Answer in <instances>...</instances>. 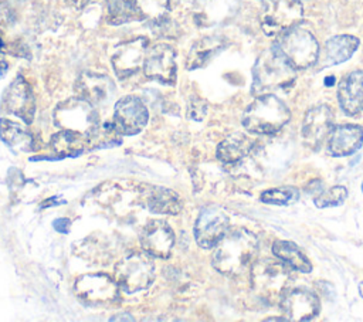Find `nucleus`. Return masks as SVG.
<instances>
[{
  "mask_svg": "<svg viewBox=\"0 0 363 322\" xmlns=\"http://www.w3.org/2000/svg\"><path fill=\"white\" fill-rule=\"evenodd\" d=\"M225 45V41L221 37H204L199 40L190 50L187 58V67L190 70L203 67L210 58H213L218 51Z\"/></svg>",
  "mask_w": 363,
  "mask_h": 322,
  "instance_id": "nucleus-27",
  "label": "nucleus"
},
{
  "mask_svg": "<svg viewBox=\"0 0 363 322\" xmlns=\"http://www.w3.org/2000/svg\"><path fill=\"white\" fill-rule=\"evenodd\" d=\"M359 47V40L353 35L342 34L330 37L325 43V60L329 65L347 61Z\"/></svg>",
  "mask_w": 363,
  "mask_h": 322,
  "instance_id": "nucleus-24",
  "label": "nucleus"
},
{
  "mask_svg": "<svg viewBox=\"0 0 363 322\" xmlns=\"http://www.w3.org/2000/svg\"><path fill=\"white\" fill-rule=\"evenodd\" d=\"M140 245L152 257L167 258L174 245V234L166 221H149L140 231Z\"/></svg>",
  "mask_w": 363,
  "mask_h": 322,
  "instance_id": "nucleus-15",
  "label": "nucleus"
},
{
  "mask_svg": "<svg viewBox=\"0 0 363 322\" xmlns=\"http://www.w3.org/2000/svg\"><path fill=\"white\" fill-rule=\"evenodd\" d=\"M254 148V140L245 133H233L217 148V157L224 163H235L244 159Z\"/></svg>",
  "mask_w": 363,
  "mask_h": 322,
  "instance_id": "nucleus-22",
  "label": "nucleus"
},
{
  "mask_svg": "<svg viewBox=\"0 0 363 322\" xmlns=\"http://www.w3.org/2000/svg\"><path fill=\"white\" fill-rule=\"evenodd\" d=\"M303 17L301 0H262L261 28L267 35H278L298 26Z\"/></svg>",
  "mask_w": 363,
  "mask_h": 322,
  "instance_id": "nucleus-7",
  "label": "nucleus"
},
{
  "mask_svg": "<svg viewBox=\"0 0 363 322\" xmlns=\"http://www.w3.org/2000/svg\"><path fill=\"white\" fill-rule=\"evenodd\" d=\"M228 230V217L218 206H206L194 224V237L201 248H213Z\"/></svg>",
  "mask_w": 363,
  "mask_h": 322,
  "instance_id": "nucleus-10",
  "label": "nucleus"
},
{
  "mask_svg": "<svg viewBox=\"0 0 363 322\" xmlns=\"http://www.w3.org/2000/svg\"><path fill=\"white\" fill-rule=\"evenodd\" d=\"M0 136L3 142L16 152L33 150V135L18 122L10 119H0Z\"/></svg>",
  "mask_w": 363,
  "mask_h": 322,
  "instance_id": "nucleus-23",
  "label": "nucleus"
},
{
  "mask_svg": "<svg viewBox=\"0 0 363 322\" xmlns=\"http://www.w3.org/2000/svg\"><path fill=\"white\" fill-rule=\"evenodd\" d=\"M333 115L329 106L318 105L311 108L303 118L302 138L305 145L312 149L319 148L322 140L330 133Z\"/></svg>",
  "mask_w": 363,
  "mask_h": 322,
  "instance_id": "nucleus-18",
  "label": "nucleus"
},
{
  "mask_svg": "<svg viewBox=\"0 0 363 322\" xmlns=\"http://www.w3.org/2000/svg\"><path fill=\"white\" fill-rule=\"evenodd\" d=\"M74 88H75L77 96L85 99L94 106H101L108 104L115 94V85L112 79L106 75L95 74V72L81 74Z\"/></svg>",
  "mask_w": 363,
  "mask_h": 322,
  "instance_id": "nucleus-16",
  "label": "nucleus"
},
{
  "mask_svg": "<svg viewBox=\"0 0 363 322\" xmlns=\"http://www.w3.org/2000/svg\"><path fill=\"white\" fill-rule=\"evenodd\" d=\"M89 0H67V3L74 9H82Z\"/></svg>",
  "mask_w": 363,
  "mask_h": 322,
  "instance_id": "nucleus-36",
  "label": "nucleus"
},
{
  "mask_svg": "<svg viewBox=\"0 0 363 322\" xmlns=\"http://www.w3.org/2000/svg\"><path fill=\"white\" fill-rule=\"evenodd\" d=\"M275 47L295 70L313 65L319 55V44L313 34L298 26L281 34Z\"/></svg>",
  "mask_w": 363,
  "mask_h": 322,
  "instance_id": "nucleus-5",
  "label": "nucleus"
},
{
  "mask_svg": "<svg viewBox=\"0 0 363 322\" xmlns=\"http://www.w3.org/2000/svg\"><path fill=\"white\" fill-rule=\"evenodd\" d=\"M207 104L199 96H191L187 105V115L194 121H201L206 116Z\"/></svg>",
  "mask_w": 363,
  "mask_h": 322,
  "instance_id": "nucleus-33",
  "label": "nucleus"
},
{
  "mask_svg": "<svg viewBox=\"0 0 363 322\" xmlns=\"http://www.w3.org/2000/svg\"><path fill=\"white\" fill-rule=\"evenodd\" d=\"M281 308L288 321H311L319 313V299L309 289L295 288L284 295Z\"/></svg>",
  "mask_w": 363,
  "mask_h": 322,
  "instance_id": "nucleus-17",
  "label": "nucleus"
},
{
  "mask_svg": "<svg viewBox=\"0 0 363 322\" xmlns=\"http://www.w3.org/2000/svg\"><path fill=\"white\" fill-rule=\"evenodd\" d=\"M143 72L150 79H156L162 84H173L177 74L176 51L169 44L153 45L147 50Z\"/></svg>",
  "mask_w": 363,
  "mask_h": 322,
  "instance_id": "nucleus-12",
  "label": "nucleus"
},
{
  "mask_svg": "<svg viewBox=\"0 0 363 322\" xmlns=\"http://www.w3.org/2000/svg\"><path fill=\"white\" fill-rule=\"evenodd\" d=\"M251 288L254 294L265 304L274 305L281 302L289 291L292 281L289 267L281 260L264 258L255 261L251 267Z\"/></svg>",
  "mask_w": 363,
  "mask_h": 322,
  "instance_id": "nucleus-3",
  "label": "nucleus"
},
{
  "mask_svg": "<svg viewBox=\"0 0 363 322\" xmlns=\"http://www.w3.org/2000/svg\"><path fill=\"white\" fill-rule=\"evenodd\" d=\"M363 145V128L359 125H339L330 131L329 152L333 156H347Z\"/></svg>",
  "mask_w": 363,
  "mask_h": 322,
  "instance_id": "nucleus-21",
  "label": "nucleus"
},
{
  "mask_svg": "<svg viewBox=\"0 0 363 322\" xmlns=\"http://www.w3.org/2000/svg\"><path fill=\"white\" fill-rule=\"evenodd\" d=\"M295 81V68L274 45L262 52L252 68V94L264 95L291 87Z\"/></svg>",
  "mask_w": 363,
  "mask_h": 322,
  "instance_id": "nucleus-2",
  "label": "nucleus"
},
{
  "mask_svg": "<svg viewBox=\"0 0 363 322\" xmlns=\"http://www.w3.org/2000/svg\"><path fill=\"white\" fill-rule=\"evenodd\" d=\"M258 238L245 228L227 231L216 244L213 267L228 277H237L251 270L257 261Z\"/></svg>",
  "mask_w": 363,
  "mask_h": 322,
  "instance_id": "nucleus-1",
  "label": "nucleus"
},
{
  "mask_svg": "<svg viewBox=\"0 0 363 322\" xmlns=\"http://www.w3.org/2000/svg\"><path fill=\"white\" fill-rule=\"evenodd\" d=\"M261 201L267 204H277V206H286L299 199V193L295 187L284 186V187H275L268 189L261 193Z\"/></svg>",
  "mask_w": 363,
  "mask_h": 322,
  "instance_id": "nucleus-30",
  "label": "nucleus"
},
{
  "mask_svg": "<svg viewBox=\"0 0 363 322\" xmlns=\"http://www.w3.org/2000/svg\"><path fill=\"white\" fill-rule=\"evenodd\" d=\"M116 281L126 292L149 288L155 278V264L146 252H132L116 264Z\"/></svg>",
  "mask_w": 363,
  "mask_h": 322,
  "instance_id": "nucleus-8",
  "label": "nucleus"
},
{
  "mask_svg": "<svg viewBox=\"0 0 363 322\" xmlns=\"http://www.w3.org/2000/svg\"><path fill=\"white\" fill-rule=\"evenodd\" d=\"M337 99L346 115L353 116L363 111V71H352L340 79Z\"/></svg>",
  "mask_w": 363,
  "mask_h": 322,
  "instance_id": "nucleus-20",
  "label": "nucleus"
},
{
  "mask_svg": "<svg viewBox=\"0 0 363 322\" xmlns=\"http://www.w3.org/2000/svg\"><path fill=\"white\" fill-rule=\"evenodd\" d=\"M332 85L333 84V77H330V78H326V85Z\"/></svg>",
  "mask_w": 363,
  "mask_h": 322,
  "instance_id": "nucleus-38",
  "label": "nucleus"
},
{
  "mask_svg": "<svg viewBox=\"0 0 363 322\" xmlns=\"http://www.w3.org/2000/svg\"><path fill=\"white\" fill-rule=\"evenodd\" d=\"M3 106L9 113L31 123L35 113V99L28 82L20 75L4 91Z\"/></svg>",
  "mask_w": 363,
  "mask_h": 322,
  "instance_id": "nucleus-14",
  "label": "nucleus"
},
{
  "mask_svg": "<svg viewBox=\"0 0 363 322\" xmlns=\"http://www.w3.org/2000/svg\"><path fill=\"white\" fill-rule=\"evenodd\" d=\"M146 54L147 40L145 37H136L122 43L111 58L115 74L122 79L136 74L140 68H143Z\"/></svg>",
  "mask_w": 363,
  "mask_h": 322,
  "instance_id": "nucleus-11",
  "label": "nucleus"
},
{
  "mask_svg": "<svg viewBox=\"0 0 363 322\" xmlns=\"http://www.w3.org/2000/svg\"><path fill=\"white\" fill-rule=\"evenodd\" d=\"M359 294H360V296L363 298V281L359 284Z\"/></svg>",
  "mask_w": 363,
  "mask_h": 322,
  "instance_id": "nucleus-37",
  "label": "nucleus"
},
{
  "mask_svg": "<svg viewBox=\"0 0 363 322\" xmlns=\"http://www.w3.org/2000/svg\"><path fill=\"white\" fill-rule=\"evenodd\" d=\"M362 191H363V183H362Z\"/></svg>",
  "mask_w": 363,
  "mask_h": 322,
  "instance_id": "nucleus-39",
  "label": "nucleus"
},
{
  "mask_svg": "<svg viewBox=\"0 0 363 322\" xmlns=\"http://www.w3.org/2000/svg\"><path fill=\"white\" fill-rule=\"evenodd\" d=\"M274 255L286 264L289 268L301 271V272H311L312 264L306 258V255L299 250L295 243L278 240L272 244Z\"/></svg>",
  "mask_w": 363,
  "mask_h": 322,
  "instance_id": "nucleus-25",
  "label": "nucleus"
},
{
  "mask_svg": "<svg viewBox=\"0 0 363 322\" xmlns=\"http://www.w3.org/2000/svg\"><path fill=\"white\" fill-rule=\"evenodd\" d=\"M7 70H9V64H7L6 58L0 54V78H3L6 75Z\"/></svg>",
  "mask_w": 363,
  "mask_h": 322,
  "instance_id": "nucleus-35",
  "label": "nucleus"
},
{
  "mask_svg": "<svg viewBox=\"0 0 363 322\" xmlns=\"http://www.w3.org/2000/svg\"><path fill=\"white\" fill-rule=\"evenodd\" d=\"M106 23L118 26L142 20L136 0H106Z\"/></svg>",
  "mask_w": 363,
  "mask_h": 322,
  "instance_id": "nucleus-28",
  "label": "nucleus"
},
{
  "mask_svg": "<svg viewBox=\"0 0 363 322\" xmlns=\"http://www.w3.org/2000/svg\"><path fill=\"white\" fill-rule=\"evenodd\" d=\"M289 118V109L281 99L272 94H264L247 106L242 125L248 132L268 135L279 131L288 123Z\"/></svg>",
  "mask_w": 363,
  "mask_h": 322,
  "instance_id": "nucleus-4",
  "label": "nucleus"
},
{
  "mask_svg": "<svg viewBox=\"0 0 363 322\" xmlns=\"http://www.w3.org/2000/svg\"><path fill=\"white\" fill-rule=\"evenodd\" d=\"M54 122L60 129L85 136H89L99 123L95 106L79 96L60 102L54 111Z\"/></svg>",
  "mask_w": 363,
  "mask_h": 322,
  "instance_id": "nucleus-6",
  "label": "nucleus"
},
{
  "mask_svg": "<svg viewBox=\"0 0 363 322\" xmlns=\"http://www.w3.org/2000/svg\"><path fill=\"white\" fill-rule=\"evenodd\" d=\"M88 142V136L61 129L51 138V148L58 156H75L85 150Z\"/></svg>",
  "mask_w": 363,
  "mask_h": 322,
  "instance_id": "nucleus-26",
  "label": "nucleus"
},
{
  "mask_svg": "<svg viewBox=\"0 0 363 322\" xmlns=\"http://www.w3.org/2000/svg\"><path fill=\"white\" fill-rule=\"evenodd\" d=\"M346 197H347L346 187L336 184L328 190L319 191V194L315 197V206L319 209L335 207V206L342 204L346 200Z\"/></svg>",
  "mask_w": 363,
  "mask_h": 322,
  "instance_id": "nucleus-32",
  "label": "nucleus"
},
{
  "mask_svg": "<svg viewBox=\"0 0 363 322\" xmlns=\"http://www.w3.org/2000/svg\"><path fill=\"white\" fill-rule=\"evenodd\" d=\"M75 295L91 305L112 304L119 296V284L106 274H85L74 284Z\"/></svg>",
  "mask_w": 363,
  "mask_h": 322,
  "instance_id": "nucleus-9",
  "label": "nucleus"
},
{
  "mask_svg": "<svg viewBox=\"0 0 363 322\" xmlns=\"http://www.w3.org/2000/svg\"><path fill=\"white\" fill-rule=\"evenodd\" d=\"M11 21H13L11 10L6 4L0 3V28H6L7 26L11 24Z\"/></svg>",
  "mask_w": 363,
  "mask_h": 322,
  "instance_id": "nucleus-34",
  "label": "nucleus"
},
{
  "mask_svg": "<svg viewBox=\"0 0 363 322\" xmlns=\"http://www.w3.org/2000/svg\"><path fill=\"white\" fill-rule=\"evenodd\" d=\"M142 18L150 20L153 23L166 18L169 11L170 0H136Z\"/></svg>",
  "mask_w": 363,
  "mask_h": 322,
  "instance_id": "nucleus-31",
  "label": "nucleus"
},
{
  "mask_svg": "<svg viewBox=\"0 0 363 322\" xmlns=\"http://www.w3.org/2000/svg\"><path fill=\"white\" fill-rule=\"evenodd\" d=\"M140 204L153 213L179 214L182 211L180 197L170 189L162 186H143L139 190Z\"/></svg>",
  "mask_w": 363,
  "mask_h": 322,
  "instance_id": "nucleus-19",
  "label": "nucleus"
},
{
  "mask_svg": "<svg viewBox=\"0 0 363 322\" xmlns=\"http://www.w3.org/2000/svg\"><path fill=\"white\" fill-rule=\"evenodd\" d=\"M121 135L122 133L113 119L105 121L104 123H98V126L88 136V142L92 146H108L121 142Z\"/></svg>",
  "mask_w": 363,
  "mask_h": 322,
  "instance_id": "nucleus-29",
  "label": "nucleus"
},
{
  "mask_svg": "<svg viewBox=\"0 0 363 322\" xmlns=\"http://www.w3.org/2000/svg\"><path fill=\"white\" fill-rule=\"evenodd\" d=\"M147 109L140 98L123 96L115 104L113 122L122 135H136L147 123Z\"/></svg>",
  "mask_w": 363,
  "mask_h": 322,
  "instance_id": "nucleus-13",
  "label": "nucleus"
}]
</instances>
